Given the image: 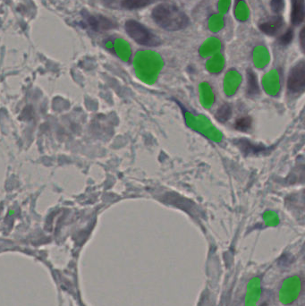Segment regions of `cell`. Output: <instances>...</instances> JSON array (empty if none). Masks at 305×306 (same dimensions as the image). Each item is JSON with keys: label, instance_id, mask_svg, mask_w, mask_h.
Instances as JSON below:
<instances>
[{"label": "cell", "instance_id": "cell-1", "mask_svg": "<svg viewBox=\"0 0 305 306\" xmlns=\"http://www.w3.org/2000/svg\"><path fill=\"white\" fill-rule=\"evenodd\" d=\"M151 17L158 26L164 30L176 31L188 26L189 18L185 12L176 5L162 3L155 7Z\"/></svg>", "mask_w": 305, "mask_h": 306}, {"label": "cell", "instance_id": "cell-2", "mask_svg": "<svg viewBox=\"0 0 305 306\" xmlns=\"http://www.w3.org/2000/svg\"><path fill=\"white\" fill-rule=\"evenodd\" d=\"M124 29L129 37L140 45L157 47L161 44V40L156 34L135 20L126 21Z\"/></svg>", "mask_w": 305, "mask_h": 306}, {"label": "cell", "instance_id": "cell-3", "mask_svg": "<svg viewBox=\"0 0 305 306\" xmlns=\"http://www.w3.org/2000/svg\"><path fill=\"white\" fill-rule=\"evenodd\" d=\"M287 88L293 93H301L305 89V62L301 61L291 70Z\"/></svg>", "mask_w": 305, "mask_h": 306}, {"label": "cell", "instance_id": "cell-4", "mask_svg": "<svg viewBox=\"0 0 305 306\" xmlns=\"http://www.w3.org/2000/svg\"><path fill=\"white\" fill-rule=\"evenodd\" d=\"M283 25H284V21H283L282 17L276 15V16H272L270 18L266 20L263 23H260L259 27H260V30L264 33L273 36L279 32Z\"/></svg>", "mask_w": 305, "mask_h": 306}, {"label": "cell", "instance_id": "cell-5", "mask_svg": "<svg viewBox=\"0 0 305 306\" xmlns=\"http://www.w3.org/2000/svg\"><path fill=\"white\" fill-rule=\"evenodd\" d=\"M88 23L91 27L92 30L97 31L110 30L116 27V23H113L111 20L106 18L104 16H90L88 18Z\"/></svg>", "mask_w": 305, "mask_h": 306}, {"label": "cell", "instance_id": "cell-6", "mask_svg": "<svg viewBox=\"0 0 305 306\" xmlns=\"http://www.w3.org/2000/svg\"><path fill=\"white\" fill-rule=\"evenodd\" d=\"M292 23L298 26L304 20V0H292Z\"/></svg>", "mask_w": 305, "mask_h": 306}, {"label": "cell", "instance_id": "cell-7", "mask_svg": "<svg viewBox=\"0 0 305 306\" xmlns=\"http://www.w3.org/2000/svg\"><path fill=\"white\" fill-rule=\"evenodd\" d=\"M157 0H123L122 7L129 10H134L140 8H146L147 6L154 3Z\"/></svg>", "mask_w": 305, "mask_h": 306}, {"label": "cell", "instance_id": "cell-8", "mask_svg": "<svg viewBox=\"0 0 305 306\" xmlns=\"http://www.w3.org/2000/svg\"><path fill=\"white\" fill-rule=\"evenodd\" d=\"M247 88L250 95L257 94L259 91L256 76L251 70H249L247 73Z\"/></svg>", "mask_w": 305, "mask_h": 306}, {"label": "cell", "instance_id": "cell-9", "mask_svg": "<svg viewBox=\"0 0 305 306\" xmlns=\"http://www.w3.org/2000/svg\"><path fill=\"white\" fill-rule=\"evenodd\" d=\"M252 119L249 117H242L235 122V128L240 131H246L251 127Z\"/></svg>", "mask_w": 305, "mask_h": 306}, {"label": "cell", "instance_id": "cell-10", "mask_svg": "<svg viewBox=\"0 0 305 306\" xmlns=\"http://www.w3.org/2000/svg\"><path fill=\"white\" fill-rule=\"evenodd\" d=\"M230 113H231L230 107L228 105H224L222 108L219 109L216 117L219 119V121L224 122L229 118Z\"/></svg>", "mask_w": 305, "mask_h": 306}, {"label": "cell", "instance_id": "cell-11", "mask_svg": "<svg viewBox=\"0 0 305 306\" xmlns=\"http://www.w3.org/2000/svg\"><path fill=\"white\" fill-rule=\"evenodd\" d=\"M293 37H294V31H293V30L289 29V30H286V33L283 34L282 36H280L279 40V43L281 45H288L292 42Z\"/></svg>", "mask_w": 305, "mask_h": 306}, {"label": "cell", "instance_id": "cell-12", "mask_svg": "<svg viewBox=\"0 0 305 306\" xmlns=\"http://www.w3.org/2000/svg\"><path fill=\"white\" fill-rule=\"evenodd\" d=\"M270 6H272V11L276 14H279L283 11V9L285 8V1L284 0H272Z\"/></svg>", "mask_w": 305, "mask_h": 306}, {"label": "cell", "instance_id": "cell-13", "mask_svg": "<svg viewBox=\"0 0 305 306\" xmlns=\"http://www.w3.org/2000/svg\"><path fill=\"white\" fill-rule=\"evenodd\" d=\"M305 29L304 28H302V30H301V33H300V40H301V49L302 50H304V46H305Z\"/></svg>", "mask_w": 305, "mask_h": 306}]
</instances>
